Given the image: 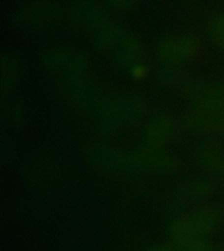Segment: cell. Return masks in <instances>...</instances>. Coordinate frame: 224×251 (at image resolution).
<instances>
[{
    "label": "cell",
    "mask_w": 224,
    "mask_h": 251,
    "mask_svg": "<svg viewBox=\"0 0 224 251\" xmlns=\"http://www.w3.org/2000/svg\"><path fill=\"white\" fill-rule=\"evenodd\" d=\"M106 1H108V4H109L112 8H114V9L125 12L135 7L139 0H106Z\"/></svg>",
    "instance_id": "16"
},
{
    "label": "cell",
    "mask_w": 224,
    "mask_h": 251,
    "mask_svg": "<svg viewBox=\"0 0 224 251\" xmlns=\"http://www.w3.org/2000/svg\"><path fill=\"white\" fill-rule=\"evenodd\" d=\"M41 63L56 80L92 71L88 56L83 51L68 46H51L46 49L41 55Z\"/></svg>",
    "instance_id": "6"
},
{
    "label": "cell",
    "mask_w": 224,
    "mask_h": 251,
    "mask_svg": "<svg viewBox=\"0 0 224 251\" xmlns=\"http://www.w3.org/2000/svg\"><path fill=\"white\" fill-rule=\"evenodd\" d=\"M89 37L98 50L123 70L129 71L134 64L145 62L144 47L138 35L114 23L113 19L102 24Z\"/></svg>",
    "instance_id": "4"
},
{
    "label": "cell",
    "mask_w": 224,
    "mask_h": 251,
    "mask_svg": "<svg viewBox=\"0 0 224 251\" xmlns=\"http://www.w3.org/2000/svg\"><path fill=\"white\" fill-rule=\"evenodd\" d=\"M149 251H177V250L176 249H173V247L164 246V245H159V246H155Z\"/></svg>",
    "instance_id": "17"
},
{
    "label": "cell",
    "mask_w": 224,
    "mask_h": 251,
    "mask_svg": "<svg viewBox=\"0 0 224 251\" xmlns=\"http://www.w3.org/2000/svg\"><path fill=\"white\" fill-rule=\"evenodd\" d=\"M224 221L219 204H204L177 216L169 226V235L177 251H210V238Z\"/></svg>",
    "instance_id": "2"
},
{
    "label": "cell",
    "mask_w": 224,
    "mask_h": 251,
    "mask_svg": "<svg viewBox=\"0 0 224 251\" xmlns=\"http://www.w3.org/2000/svg\"><path fill=\"white\" fill-rule=\"evenodd\" d=\"M198 161L204 170L214 174L224 184V149L220 145L203 147L198 152Z\"/></svg>",
    "instance_id": "12"
},
{
    "label": "cell",
    "mask_w": 224,
    "mask_h": 251,
    "mask_svg": "<svg viewBox=\"0 0 224 251\" xmlns=\"http://www.w3.org/2000/svg\"><path fill=\"white\" fill-rule=\"evenodd\" d=\"M180 132V121L173 113L161 111L147 121L141 128V145L155 149H168Z\"/></svg>",
    "instance_id": "7"
},
{
    "label": "cell",
    "mask_w": 224,
    "mask_h": 251,
    "mask_svg": "<svg viewBox=\"0 0 224 251\" xmlns=\"http://www.w3.org/2000/svg\"><path fill=\"white\" fill-rule=\"evenodd\" d=\"M58 16L56 4L47 0H34L17 11L16 23L27 27H43L54 24Z\"/></svg>",
    "instance_id": "9"
},
{
    "label": "cell",
    "mask_w": 224,
    "mask_h": 251,
    "mask_svg": "<svg viewBox=\"0 0 224 251\" xmlns=\"http://www.w3.org/2000/svg\"><path fill=\"white\" fill-rule=\"evenodd\" d=\"M214 191V186L211 182L203 178H192V179L185 180L177 187V199L178 200H189V201H200L208 196H211Z\"/></svg>",
    "instance_id": "11"
},
{
    "label": "cell",
    "mask_w": 224,
    "mask_h": 251,
    "mask_svg": "<svg viewBox=\"0 0 224 251\" xmlns=\"http://www.w3.org/2000/svg\"><path fill=\"white\" fill-rule=\"evenodd\" d=\"M208 33L216 46L224 50V12H220L208 24Z\"/></svg>",
    "instance_id": "14"
},
{
    "label": "cell",
    "mask_w": 224,
    "mask_h": 251,
    "mask_svg": "<svg viewBox=\"0 0 224 251\" xmlns=\"http://www.w3.org/2000/svg\"><path fill=\"white\" fill-rule=\"evenodd\" d=\"M25 117V107L19 100L11 97L4 98L3 119L9 126H19Z\"/></svg>",
    "instance_id": "13"
},
{
    "label": "cell",
    "mask_w": 224,
    "mask_h": 251,
    "mask_svg": "<svg viewBox=\"0 0 224 251\" xmlns=\"http://www.w3.org/2000/svg\"><path fill=\"white\" fill-rule=\"evenodd\" d=\"M70 19L80 30L90 35L112 17L96 0H76L70 8Z\"/></svg>",
    "instance_id": "8"
},
{
    "label": "cell",
    "mask_w": 224,
    "mask_h": 251,
    "mask_svg": "<svg viewBox=\"0 0 224 251\" xmlns=\"http://www.w3.org/2000/svg\"><path fill=\"white\" fill-rule=\"evenodd\" d=\"M147 113V101L133 90L105 93L90 115L98 131L117 135L140 123Z\"/></svg>",
    "instance_id": "3"
},
{
    "label": "cell",
    "mask_w": 224,
    "mask_h": 251,
    "mask_svg": "<svg viewBox=\"0 0 224 251\" xmlns=\"http://www.w3.org/2000/svg\"><path fill=\"white\" fill-rule=\"evenodd\" d=\"M127 72H129V76L133 78L134 81L141 82L148 78L149 72H151V71H149V67L147 63L140 62V63H137V64H134V66L127 71Z\"/></svg>",
    "instance_id": "15"
},
{
    "label": "cell",
    "mask_w": 224,
    "mask_h": 251,
    "mask_svg": "<svg viewBox=\"0 0 224 251\" xmlns=\"http://www.w3.org/2000/svg\"><path fill=\"white\" fill-rule=\"evenodd\" d=\"M24 76V63L19 54L5 51L1 56V93L11 97L19 88Z\"/></svg>",
    "instance_id": "10"
},
{
    "label": "cell",
    "mask_w": 224,
    "mask_h": 251,
    "mask_svg": "<svg viewBox=\"0 0 224 251\" xmlns=\"http://www.w3.org/2000/svg\"><path fill=\"white\" fill-rule=\"evenodd\" d=\"M202 41L193 31H181L167 34L159 41L156 54L161 62L169 67L190 64L199 58Z\"/></svg>",
    "instance_id": "5"
},
{
    "label": "cell",
    "mask_w": 224,
    "mask_h": 251,
    "mask_svg": "<svg viewBox=\"0 0 224 251\" xmlns=\"http://www.w3.org/2000/svg\"><path fill=\"white\" fill-rule=\"evenodd\" d=\"M84 157L97 172L117 179L169 176L176 173L181 165L178 156L169 149H155L145 145L133 149L105 140L86 144Z\"/></svg>",
    "instance_id": "1"
}]
</instances>
